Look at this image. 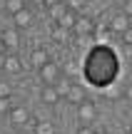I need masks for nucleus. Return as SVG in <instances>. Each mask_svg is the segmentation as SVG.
<instances>
[{"label": "nucleus", "mask_w": 132, "mask_h": 134, "mask_svg": "<svg viewBox=\"0 0 132 134\" xmlns=\"http://www.w3.org/2000/svg\"><path fill=\"white\" fill-rule=\"evenodd\" d=\"M62 0H43V5H47V8H52V5H60Z\"/></svg>", "instance_id": "24"}, {"label": "nucleus", "mask_w": 132, "mask_h": 134, "mask_svg": "<svg viewBox=\"0 0 132 134\" xmlns=\"http://www.w3.org/2000/svg\"><path fill=\"white\" fill-rule=\"evenodd\" d=\"M38 70H40V80H43L45 85H55V82L60 80V67L55 62H50V60L43 67H38Z\"/></svg>", "instance_id": "2"}, {"label": "nucleus", "mask_w": 132, "mask_h": 134, "mask_svg": "<svg viewBox=\"0 0 132 134\" xmlns=\"http://www.w3.org/2000/svg\"><path fill=\"white\" fill-rule=\"evenodd\" d=\"M67 32H70V30H65V27H60L57 23H52V40L65 42V40H67Z\"/></svg>", "instance_id": "15"}, {"label": "nucleus", "mask_w": 132, "mask_h": 134, "mask_svg": "<svg viewBox=\"0 0 132 134\" xmlns=\"http://www.w3.org/2000/svg\"><path fill=\"white\" fill-rule=\"evenodd\" d=\"M65 10H67V8H65V3H60V5H52V8H50V15H52V23H57V18H60V15L65 13Z\"/></svg>", "instance_id": "18"}, {"label": "nucleus", "mask_w": 132, "mask_h": 134, "mask_svg": "<svg viewBox=\"0 0 132 134\" xmlns=\"http://www.w3.org/2000/svg\"><path fill=\"white\" fill-rule=\"evenodd\" d=\"M5 8H8V13H10V15H15L18 10H23V8H25V3H23V0H5Z\"/></svg>", "instance_id": "17"}, {"label": "nucleus", "mask_w": 132, "mask_h": 134, "mask_svg": "<svg viewBox=\"0 0 132 134\" xmlns=\"http://www.w3.org/2000/svg\"><path fill=\"white\" fill-rule=\"evenodd\" d=\"M122 35V45H132V27H127L125 32H120Z\"/></svg>", "instance_id": "21"}, {"label": "nucleus", "mask_w": 132, "mask_h": 134, "mask_svg": "<svg viewBox=\"0 0 132 134\" xmlns=\"http://www.w3.org/2000/svg\"><path fill=\"white\" fill-rule=\"evenodd\" d=\"M10 112V97H0V114Z\"/></svg>", "instance_id": "20"}, {"label": "nucleus", "mask_w": 132, "mask_h": 134, "mask_svg": "<svg viewBox=\"0 0 132 134\" xmlns=\"http://www.w3.org/2000/svg\"><path fill=\"white\" fill-rule=\"evenodd\" d=\"M5 52V45H3V40H0V55H3Z\"/></svg>", "instance_id": "26"}, {"label": "nucleus", "mask_w": 132, "mask_h": 134, "mask_svg": "<svg viewBox=\"0 0 132 134\" xmlns=\"http://www.w3.org/2000/svg\"><path fill=\"white\" fill-rule=\"evenodd\" d=\"M40 99H43L45 104H55V102L60 99V94H57V90H55L52 85H45L43 90H40Z\"/></svg>", "instance_id": "9"}, {"label": "nucleus", "mask_w": 132, "mask_h": 134, "mask_svg": "<svg viewBox=\"0 0 132 134\" xmlns=\"http://www.w3.org/2000/svg\"><path fill=\"white\" fill-rule=\"evenodd\" d=\"M10 92H13V90H10V85L0 80V97H10Z\"/></svg>", "instance_id": "22"}, {"label": "nucleus", "mask_w": 132, "mask_h": 134, "mask_svg": "<svg viewBox=\"0 0 132 134\" xmlns=\"http://www.w3.org/2000/svg\"><path fill=\"white\" fill-rule=\"evenodd\" d=\"M110 27H112V32H125V30L130 27V18H127L125 13L112 15V20H110Z\"/></svg>", "instance_id": "8"}, {"label": "nucleus", "mask_w": 132, "mask_h": 134, "mask_svg": "<svg viewBox=\"0 0 132 134\" xmlns=\"http://www.w3.org/2000/svg\"><path fill=\"white\" fill-rule=\"evenodd\" d=\"M35 134H55L52 122H40V124H35Z\"/></svg>", "instance_id": "16"}, {"label": "nucleus", "mask_w": 132, "mask_h": 134, "mask_svg": "<svg viewBox=\"0 0 132 134\" xmlns=\"http://www.w3.org/2000/svg\"><path fill=\"white\" fill-rule=\"evenodd\" d=\"M77 117L82 122H92L95 119V104H92V102H87V99L80 102V104H77Z\"/></svg>", "instance_id": "6"}, {"label": "nucleus", "mask_w": 132, "mask_h": 134, "mask_svg": "<svg viewBox=\"0 0 132 134\" xmlns=\"http://www.w3.org/2000/svg\"><path fill=\"white\" fill-rule=\"evenodd\" d=\"M3 70H5V72H20V70H23L20 57H18V55H5V60H3Z\"/></svg>", "instance_id": "12"}, {"label": "nucleus", "mask_w": 132, "mask_h": 134, "mask_svg": "<svg viewBox=\"0 0 132 134\" xmlns=\"http://www.w3.org/2000/svg\"><path fill=\"white\" fill-rule=\"evenodd\" d=\"M30 23H33V13H30L28 8L18 10V13L13 15V25H15V27H28Z\"/></svg>", "instance_id": "7"}, {"label": "nucleus", "mask_w": 132, "mask_h": 134, "mask_svg": "<svg viewBox=\"0 0 132 134\" xmlns=\"http://www.w3.org/2000/svg\"><path fill=\"white\" fill-rule=\"evenodd\" d=\"M8 114H10V122H13V124H18V127L30 122V112L25 109V107H10Z\"/></svg>", "instance_id": "5"}, {"label": "nucleus", "mask_w": 132, "mask_h": 134, "mask_svg": "<svg viewBox=\"0 0 132 134\" xmlns=\"http://www.w3.org/2000/svg\"><path fill=\"white\" fill-rule=\"evenodd\" d=\"M30 62H33V67H43L45 62H47V52H45L43 47L33 50V55H30Z\"/></svg>", "instance_id": "13"}, {"label": "nucleus", "mask_w": 132, "mask_h": 134, "mask_svg": "<svg viewBox=\"0 0 132 134\" xmlns=\"http://www.w3.org/2000/svg\"><path fill=\"white\" fill-rule=\"evenodd\" d=\"M130 13H132V3L127 0V3H125V15H130Z\"/></svg>", "instance_id": "25"}, {"label": "nucleus", "mask_w": 132, "mask_h": 134, "mask_svg": "<svg viewBox=\"0 0 132 134\" xmlns=\"http://www.w3.org/2000/svg\"><path fill=\"white\" fill-rule=\"evenodd\" d=\"M75 20H77V13L67 8V10H65V13H62V15L57 18V25H60V27H65V30H72Z\"/></svg>", "instance_id": "10"}, {"label": "nucleus", "mask_w": 132, "mask_h": 134, "mask_svg": "<svg viewBox=\"0 0 132 134\" xmlns=\"http://www.w3.org/2000/svg\"><path fill=\"white\" fill-rule=\"evenodd\" d=\"M72 32L75 35H92L95 32V23L90 18H77L72 25Z\"/></svg>", "instance_id": "4"}, {"label": "nucleus", "mask_w": 132, "mask_h": 134, "mask_svg": "<svg viewBox=\"0 0 132 134\" xmlns=\"http://www.w3.org/2000/svg\"><path fill=\"white\" fill-rule=\"evenodd\" d=\"M0 40H3V45H5V50H18L20 47V35H18V27H8L3 35H0Z\"/></svg>", "instance_id": "3"}, {"label": "nucleus", "mask_w": 132, "mask_h": 134, "mask_svg": "<svg viewBox=\"0 0 132 134\" xmlns=\"http://www.w3.org/2000/svg\"><path fill=\"white\" fill-rule=\"evenodd\" d=\"M77 134H97V132H95L92 127H80V129H77Z\"/></svg>", "instance_id": "23"}, {"label": "nucleus", "mask_w": 132, "mask_h": 134, "mask_svg": "<svg viewBox=\"0 0 132 134\" xmlns=\"http://www.w3.org/2000/svg\"><path fill=\"white\" fill-rule=\"evenodd\" d=\"M52 87L57 90V94H60V97H65V94L70 92V87H72V80H67V77H60V80L55 82Z\"/></svg>", "instance_id": "14"}, {"label": "nucleus", "mask_w": 132, "mask_h": 134, "mask_svg": "<svg viewBox=\"0 0 132 134\" xmlns=\"http://www.w3.org/2000/svg\"><path fill=\"white\" fill-rule=\"evenodd\" d=\"M33 3H43V0H33Z\"/></svg>", "instance_id": "27"}, {"label": "nucleus", "mask_w": 132, "mask_h": 134, "mask_svg": "<svg viewBox=\"0 0 132 134\" xmlns=\"http://www.w3.org/2000/svg\"><path fill=\"white\" fill-rule=\"evenodd\" d=\"M82 77L87 85L97 87V90L112 87L120 77V57L115 52V47H110L105 42L92 45L82 62Z\"/></svg>", "instance_id": "1"}, {"label": "nucleus", "mask_w": 132, "mask_h": 134, "mask_svg": "<svg viewBox=\"0 0 132 134\" xmlns=\"http://www.w3.org/2000/svg\"><path fill=\"white\" fill-rule=\"evenodd\" d=\"M65 97H67V99L72 102L75 107H77L80 102H85V99H87V97H85V90H82V87H80V85H75V82H72V87H70V92H67V94H65Z\"/></svg>", "instance_id": "11"}, {"label": "nucleus", "mask_w": 132, "mask_h": 134, "mask_svg": "<svg viewBox=\"0 0 132 134\" xmlns=\"http://www.w3.org/2000/svg\"><path fill=\"white\" fill-rule=\"evenodd\" d=\"M62 3H65V8L77 10V8H82V5H85V0H62Z\"/></svg>", "instance_id": "19"}]
</instances>
